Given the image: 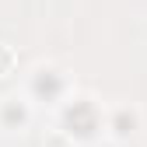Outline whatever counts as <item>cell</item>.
Returning a JSON list of instances; mask_svg holds the SVG:
<instances>
[{"instance_id":"cell-6","label":"cell","mask_w":147,"mask_h":147,"mask_svg":"<svg viewBox=\"0 0 147 147\" xmlns=\"http://www.w3.org/2000/svg\"><path fill=\"white\" fill-rule=\"evenodd\" d=\"M42 147H74V140H70L63 130H53V133L46 137V144H42Z\"/></svg>"},{"instance_id":"cell-5","label":"cell","mask_w":147,"mask_h":147,"mask_svg":"<svg viewBox=\"0 0 147 147\" xmlns=\"http://www.w3.org/2000/svg\"><path fill=\"white\" fill-rule=\"evenodd\" d=\"M14 63H18V56H14V49L0 42V77H4V74H11V70H14Z\"/></svg>"},{"instance_id":"cell-4","label":"cell","mask_w":147,"mask_h":147,"mask_svg":"<svg viewBox=\"0 0 147 147\" xmlns=\"http://www.w3.org/2000/svg\"><path fill=\"white\" fill-rule=\"evenodd\" d=\"M32 119V105L25 95H4L0 98V123L7 130H25Z\"/></svg>"},{"instance_id":"cell-3","label":"cell","mask_w":147,"mask_h":147,"mask_svg":"<svg viewBox=\"0 0 147 147\" xmlns=\"http://www.w3.org/2000/svg\"><path fill=\"white\" fill-rule=\"evenodd\" d=\"M137 126H140V112L133 105H112L105 112V130H109V137H116V140L133 137Z\"/></svg>"},{"instance_id":"cell-1","label":"cell","mask_w":147,"mask_h":147,"mask_svg":"<svg viewBox=\"0 0 147 147\" xmlns=\"http://www.w3.org/2000/svg\"><path fill=\"white\" fill-rule=\"evenodd\" d=\"M60 119H63V133L70 140H74V133L91 137L95 130H102V109L88 95H67L60 102Z\"/></svg>"},{"instance_id":"cell-2","label":"cell","mask_w":147,"mask_h":147,"mask_svg":"<svg viewBox=\"0 0 147 147\" xmlns=\"http://www.w3.org/2000/svg\"><path fill=\"white\" fill-rule=\"evenodd\" d=\"M28 95L60 105L70 95V77H67L60 67H53V63H39V67L32 70V77H28Z\"/></svg>"}]
</instances>
